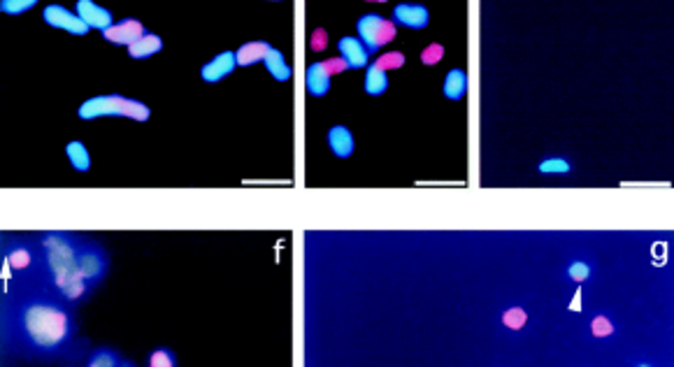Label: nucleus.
<instances>
[{
  "label": "nucleus",
  "instance_id": "nucleus-1",
  "mask_svg": "<svg viewBox=\"0 0 674 367\" xmlns=\"http://www.w3.org/2000/svg\"><path fill=\"white\" fill-rule=\"evenodd\" d=\"M65 302L47 282L40 291L24 293L5 314V330L26 351L33 354H59L75 335V323Z\"/></svg>",
  "mask_w": 674,
  "mask_h": 367
},
{
  "label": "nucleus",
  "instance_id": "nucleus-2",
  "mask_svg": "<svg viewBox=\"0 0 674 367\" xmlns=\"http://www.w3.org/2000/svg\"><path fill=\"white\" fill-rule=\"evenodd\" d=\"M79 237L68 233H49L40 240V265L45 282L68 302H79L91 293V286L77 270Z\"/></svg>",
  "mask_w": 674,
  "mask_h": 367
},
{
  "label": "nucleus",
  "instance_id": "nucleus-3",
  "mask_svg": "<svg viewBox=\"0 0 674 367\" xmlns=\"http://www.w3.org/2000/svg\"><path fill=\"white\" fill-rule=\"evenodd\" d=\"M149 107L133 98H123L119 93H110V96H98L91 98L79 107V119L91 121L98 117H128L135 121H147L149 119Z\"/></svg>",
  "mask_w": 674,
  "mask_h": 367
},
{
  "label": "nucleus",
  "instance_id": "nucleus-4",
  "mask_svg": "<svg viewBox=\"0 0 674 367\" xmlns=\"http://www.w3.org/2000/svg\"><path fill=\"white\" fill-rule=\"evenodd\" d=\"M77 270L84 277V282L91 286H98L105 279L107 270H110V258H107L105 249L98 242L84 240L79 237L77 244Z\"/></svg>",
  "mask_w": 674,
  "mask_h": 367
},
{
  "label": "nucleus",
  "instance_id": "nucleus-5",
  "mask_svg": "<svg viewBox=\"0 0 674 367\" xmlns=\"http://www.w3.org/2000/svg\"><path fill=\"white\" fill-rule=\"evenodd\" d=\"M358 40L363 42L367 52H377L384 45H388L395 38V24L391 19H384L379 14H365L358 19Z\"/></svg>",
  "mask_w": 674,
  "mask_h": 367
},
{
  "label": "nucleus",
  "instance_id": "nucleus-6",
  "mask_svg": "<svg viewBox=\"0 0 674 367\" xmlns=\"http://www.w3.org/2000/svg\"><path fill=\"white\" fill-rule=\"evenodd\" d=\"M42 17H45L49 26L59 28V31H68L72 35H79V38L91 31V28L86 26L75 12L65 10V7H61V5H47L45 12H42Z\"/></svg>",
  "mask_w": 674,
  "mask_h": 367
},
{
  "label": "nucleus",
  "instance_id": "nucleus-7",
  "mask_svg": "<svg viewBox=\"0 0 674 367\" xmlns=\"http://www.w3.org/2000/svg\"><path fill=\"white\" fill-rule=\"evenodd\" d=\"M77 17L84 21L89 28H96V31H107V28L114 26V17L110 10L100 7L91 0H79L77 3Z\"/></svg>",
  "mask_w": 674,
  "mask_h": 367
},
{
  "label": "nucleus",
  "instance_id": "nucleus-8",
  "mask_svg": "<svg viewBox=\"0 0 674 367\" xmlns=\"http://www.w3.org/2000/svg\"><path fill=\"white\" fill-rule=\"evenodd\" d=\"M144 33H147V31H144V26H142L137 19H123V21H117V24H114L112 28H107L103 35H105L107 42H114V45H128V47H130L133 42L140 40Z\"/></svg>",
  "mask_w": 674,
  "mask_h": 367
},
{
  "label": "nucleus",
  "instance_id": "nucleus-9",
  "mask_svg": "<svg viewBox=\"0 0 674 367\" xmlns=\"http://www.w3.org/2000/svg\"><path fill=\"white\" fill-rule=\"evenodd\" d=\"M235 66H237L235 54L233 52H223V54L216 56L214 61H209L207 66H202L200 77L205 79L207 84H216V82H221L223 77H228L230 73H233Z\"/></svg>",
  "mask_w": 674,
  "mask_h": 367
},
{
  "label": "nucleus",
  "instance_id": "nucleus-10",
  "mask_svg": "<svg viewBox=\"0 0 674 367\" xmlns=\"http://www.w3.org/2000/svg\"><path fill=\"white\" fill-rule=\"evenodd\" d=\"M393 21L407 28H414V31H421V28L428 26L430 14L423 5H398L393 10Z\"/></svg>",
  "mask_w": 674,
  "mask_h": 367
},
{
  "label": "nucleus",
  "instance_id": "nucleus-11",
  "mask_svg": "<svg viewBox=\"0 0 674 367\" xmlns=\"http://www.w3.org/2000/svg\"><path fill=\"white\" fill-rule=\"evenodd\" d=\"M337 47H339V54H342V59L346 61V66L349 68H365L367 66L370 52L363 47V42H360L358 38H342Z\"/></svg>",
  "mask_w": 674,
  "mask_h": 367
},
{
  "label": "nucleus",
  "instance_id": "nucleus-12",
  "mask_svg": "<svg viewBox=\"0 0 674 367\" xmlns=\"http://www.w3.org/2000/svg\"><path fill=\"white\" fill-rule=\"evenodd\" d=\"M328 147L337 158H349L353 154V135L349 128L335 126L328 131Z\"/></svg>",
  "mask_w": 674,
  "mask_h": 367
},
{
  "label": "nucleus",
  "instance_id": "nucleus-13",
  "mask_svg": "<svg viewBox=\"0 0 674 367\" xmlns=\"http://www.w3.org/2000/svg\"><path fill=\"white\" fill-rule=\"evenodd\" d=\"M163 49V40L158 38L156 33H144L140 40L133 42V45L128 47V56L135 61H142V59H149V56L158 54Z\"/></svg>",
  "mask_w": 674,
  "mask_h": 367
},
{
  "label": "nucleus",
  "instance_id": "nucleus-14",
  "mask_svg": "<svg viewBox=\"0 0 674 367\" xmlns=\"http://www.w3.org/2000/svg\"><path fill=\"white\" fill-rule=\"evenodd\" d=\"M270 45L267 42H246V45H242L240 49L235 52V61H237V66H253V63H258V61H265V56L270 54Z\"/></svg>",
  "mask_w": 674,
  "mask_h": 367
},
{
  "label": "nucleus",
  "instance_id": "nucleus-15",
  "mask_svg": "<svg viewBox=\"0 0 674 367\" xmlns=\"http://www.w3.org/2000/svg\"><path fill=\"white\" fill-rule=\"evenodd\" d=\"M330 89V75L325 73L321 63H314V66L307 68V91L311 96H325Z\"/></svg>",
  "mask_w": 674,
  "mask_h": 367
},
{
  "label": "nucleus",
  "instance_id": "nucleus-16",
  "mask_svg": "<svg viewBox=\"0 0 674 367\" xmlns=\"http://www.w3.org/2000/svg\"><path fill=\"white\" fill-rule=\"evenodd\" d=\"M465 91H468V75L463 73L461 68L451 70V73L444 77V98L461 100L465 96Z\"/></svg>",
  "mask_w": 674,
  "mask_h": 367
},
{
  "label": "nucleus",
  "instance_id": "nucleus-17",
  "mask_svg": "<svg viewBox=\"0 0 674 367\" xmlns=\"http://www.w3.org/2000/svg\"><path fill=\"white\" fill-rule=\"evenodd\" d=\"M265 68H267V73L277 79V82H288L293 75V70L286 66L284 54H281L279 49H270V54L265 56Z\"/></svg>",
  "mask_w": 674,
  "mask_h": 367
},
{
  "label": "nucleus",
  "instance_id": "nucleus-18",
  "mask_svg": "<svg viewBox=\"0 0 674 367\" xmlns=\"http://www.w3.org/2000/svg\"><path fill=\"white\" fill-rule=\"evenodd\" d=\"M65 154H68V161L77 172H86L91 168V156H89V151H86V147L79 140L70 142V145L65 147Z\"/></svg>",
  "mask_w": 674,
  "mask_h": 367
},
{
  "label": "nucleus",
  "instance_id": "nucleus-19",
  "mask_svg": "<svg viewBox=\"0 0 674 367\" xmlns=\"http://www.w3.org/2000/svg\"><path fill=\"white\" fill-rule=\"evenodd\" d=\"M388 89V77L384 70H379L377 66H370L367 68V75H365V93L367 96H381L384 91Z\"/></svg>",
  "mask_w": 674,
  "mask_h": 367
},
{
  "label": "nucleus",
  "instance_id": "nucleus-20",
  "mask_svg": "<svg viewBox=\"0 0 674 367\" xmlns=\"http://www.w3.org/2000/svg\"><path fill=\"white\" fill-rule=\"evenodd\" d=\"M86 365H96V367H112V365H130L128 361H121V358L114 354L112 349H98L96 354L89 358V363Z\"/></svg>",
  "mask_w": 674,
  "mask_h": 367
},
{
  "label": "nucleus",
  "instance_id": "nucleus-21",
  "mask_svg": "<svg viewBox=\"0 0 674 367\" xmlns=\"http://www.w3.org/2000/svg\"><path fill=\"white\" fill-rule=\"evenodd\" d=\"M374 66L379 68V70H398V68H402L405 66V56L400 52H388V54H379L377 56V61H374Z\"/></svg>",
  "mask_w": 674,
  "mask_h": 367
},
{
  "label": "nucleus",
  "instance_id": "nucleus-22",
  "mask_svg": "<svg viewBox=\"0 0 674 367\" xmlns=\"http://www.w3.org/2000/svg\"><path fill=\"white\" fill-rule=\"evenodd\" d=\"M526 321H528V314L524 312L521 307H512V309H507L505 316H503V323L510 330H521L526 326Z\"/></svg>",
  "mask_w": 674,
  "mask_h": 367
},
{
  "label": "nucleus",
  "instance_id": "nucleus-23",
  "mask_svg": "<svg viewBox=\"0 0 674 367\" xmlns=\"http://www.w3.org/2000/svg\"><path fill=\"white\" fill-rule=\"evenodd\" d=\"M147 363H149L151 367H175V365H177L175 356H172L170 349H156L154 354L149 356Z\"/></svg>",
  "mask_w": 674,
  "mask_h": 367
},
{
  "label": "nucleus",
  "instance_id": "nucleus-24",
  "mask_svg": "<svg viewBox=\"0 0 674 367\" xmlns=\"http://www.w3.org/2000/svg\"><path fill=\"white\" fill-rule=\"evenodd\" d=\"M33 5H35V0H3V3H0V10L7 14H21V12L31 10Z\"/></svg>",
  "mask_w": 674,
  "mask_h": 367
},
{
  "label": "nucleus",
  "instance_id": "nucleus-25",
  "mask_svg": "<svg viewBox=\"0 0 674 367\" xmlns=\"http://www.w3.org/2000/svg\"><path fill=\"white\" fill-rule=\"evenodd\" d=\"M591 328H593V335L596 337H610L614 333V323L607 319V316H596L591 323Z\"/></svg>",
  "mask_w": 674,
  "mask_h": 367
},
{
  "label": "nucleus",
  "instance_id": "nucleus-26",
  "mask_svg": "<svg viewBox=\"0 0 674 367\" xmlns=\"http://www.w3.org/2000/svg\"><path fill=\"white\" fill-rule=\"evenodd\" d=\"M442 56H444V47H442V45H430V47L423 49L421 63H423V66H435V63L442 61Z\"/></svg>",
  "mask_w": 674,
  "mask_h": 367
},
{
  "label": "nucleus",
  "instance_id": "nucleus-27",
  "mask_svg": "<svg viewBox=\"0 0 674 367\" xmlns=\"http://www.w3.org/2000/svg\"><path fill=\"white\" fill-rule=\"evenodd\" d=\"M570 170V163L563 161V158H549V161H542L540 163V172H568Z\"/></svg>",
  "mask_w": 674,
  "mask_h": 367
},
{
  "label": "nucleus",
  "instance_id": "nucleus-28",
  "mask_svg": "<svg viewBox=\"0 0 674 367\" xmlns=\"http://www.w3.org/2000/svg\"><path fill=\"white\" fill-rule=\"evenodd\" d=\"M323 70L328 75H339V73H346L349 70V66H346V61L342 59V56H337V59H328V61H323L321 63Z\"/></svg>",
  "mask_w": 674,
  "mask_h": 367
},
{
  "label": "nucleus",
  "instance_id": "nucleus-29",
  "mask_svg": "<svg viewBox=\"0 0 674 367\" xmlns=\"http://www.w3.org/2000/svg\"><path fill=\"white\" fill-rule=\"evenodd\" d=\"M325 45H328V35H325L323 28H316V31L311 33V38H309V47L314 49V52H323Z\"/></svg>",
  "mask_w": 674,
  "mask_h": 367
},
{
  "label": "nucleus",
  "instance_id": "nucleus-30",
  "mask_svg": "<svg viewBox=\"0 0 674 367\" xmlns=\"http://www.w3.org/2000/svg\"><path fill=\"white\" fill-rule=\"evenodd\" d=\"M568 272H570V277L575 279V282H584V279H589V275H591V270H589V265H586V263H572Z\"/></svg>",
  "mask_w": 674,
  "mask_h": 367
},
{
  "label": "nucleus",
  "instance_id": "nucleus-31",
  "mask_svg": "<svg viewBox=\"0 0 674 367\" xmlns=\"http://www.w3.org/2000/svg\"><path fill=\"white\" fill-rule=\"evenodd\" d=\"M572 309H582V293H575V300H572V305H570Z\"/></svg>",
  "mask_w": 674,
  "mask_h": 367
}]
</instances>
